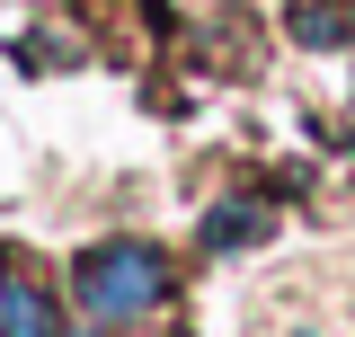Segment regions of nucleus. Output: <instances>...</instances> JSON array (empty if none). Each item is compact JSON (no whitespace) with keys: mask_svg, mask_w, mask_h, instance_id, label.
I'll use <instances>...</instances> for the list:
<instances>
[{"mask_svg":"<svg viewBox=\"0 0 355 337\" xmlns=\"http://www.w3.org/2000/svg\"><path fill=\"white\" fill-rule=\"evenodd\" d=\"M249 240H266V205H222V213H205V249H249Z\"/></svg>","mask_w":355,"mask_h":337,"instance_id":"nucleus-3","label":"nucleus"},{"mask_svg":"<svg viewBox=\"0 0 355 337\" xmlns=\"http://www.w3.org/2000/svg\"><path fill=\"white\" fill-rule=\"evenodd\" d=\"M293 36H302V44H347V9L311 0V9H293Z\"/></svg>","mask_w":355,"mask_h":337,"instance_id":"nucleus-4","label":"nucleus"},{"mask_svg":"<svg viewBox=\"0 0 355 337\" xmlns=\"http://www.w3.org/2000/svg\"><path fill=\"white\" fill-rule=\"evenodd\" d=\"M160 293H169V266H160V249H142V240H107V249L80 257L89 320H142V311H160Z\"/></svg>","mask_w":355,"mask_h":337,"instance_id":"nucleus-1","label":"nucleus"},{"mask_svg":"<svg viewBox=\"0 0 355 337\" xmlns=\"http://www.w3.org/2000/svg\"><path fill=\"white\" fill-rule=\"evenodd\" d=\"M0 337H53V302L36 284H0Z\"/></svg>","mask_w":355,"mask_h":337,"instance_id":"nucleus-2","label":"nucleus"}]
</instances>
